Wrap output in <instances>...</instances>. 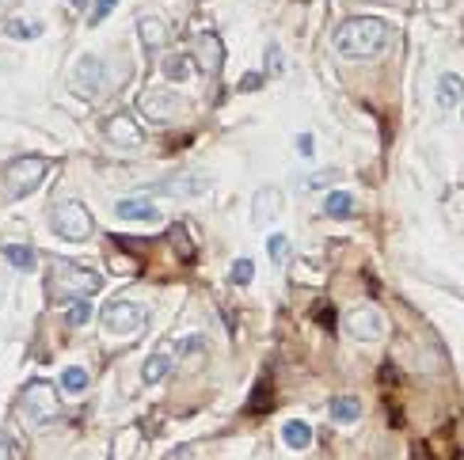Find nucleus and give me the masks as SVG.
<instances>
[{
    "mask_svg": "<svg viewBox=\"0 0 464 460\" xmlns=\"http://www.w3.org/2000/svg\"><path fill=\"white\" fill-rule=\"evenodd\" d=\"M392 42V23L381 16H354L335 31V50L347 61H373L389 50Z\"/></svg>",
    "mask_w": 464,
    "mask_h": 460,
    "instance_id": "f257e3e1",
    "label": "nucleus"
},
{
    "mask_svg": "<svg viewBox=\"0 0 464 460\" xmlns=\"http://www.w3.org/2000/svg\"><path fill=\"white\" fill-rule=\"evenodd\" d=\"M103 286L95 270L80 267V262H69V259H53L50 262V274H46V293L53 304H73L76 297H88Z\"/></svg>",
    "mask_w": 464,
    "mask_h": 460,
    "instance_id": "f03ea898",
    "label": "nucleus"
},
{
    "mask_svg": "<svg viewBox=\"0 0 464 460\" xmlns=\"http://www.w3.org/2000/svg\"><path fill=\"white\" fill-rule=\"evenodd\" d=\"M46 171H50V160L46 156H19L4 168V198L8 202H19L27 194H35L42 183H46Z\"/></svg>",
    "mask_w": 464,
    "mask_h": 460,
    "instance_id": "7ed1b4c3",
    "label": "nucleus"
},
{
    "mask_svg": "<svg viewBox=\"0 0 464 460\" xmlns=\"http://www.w3.org/2000/svg\"><path fill=\"white\" fill-rule=\"evenodd\" d=\"M50 228L61 240H69V244H84V240H92L95 221H92V213H88V205L65 198V202L50 205Z\"/></svg>",
    "mask_w": 464,
    "mask_h": 460,
    "instance_id": "20e7f679",
    "label": "nucleus"
},
{
    "mask_svg": "<svg viewBox=\"0 0 464 460\" xmlns=\"http://www.w3.org/2000/svg\"><path fill=\"white\" fill-rule=\"evenodd\" d=\"M137 111L145 114L152 126H168L179 114H186V103L172 92V87H145V92L137 95Z\"/></svg>",
    "mask_w": 464,
    "mask_h": 460,
    "instance_id": "39448f33",
    "label": "nucleus"
},
{
    "mask_svg": "<svg viewBox=\"0 0 464 460\" xmlns=\"http://www.w3.org/2000/svg\"><path fill=\"white\" fill-rule=\"evenodd\" d=\"M73 92L76 95H84V100H99V95L107 92V61L103 58H95V53H84L80 61L73 65Z\"/></svg>",
    "mask_w": 464,
    "mask_h": 460,
    "instance_id": "423d86ee",
    "label": "nucleus"
},
{
    "mask_svg": "<svg viewBox=\"0 0 464 460\" xmlns=\"http://www.w3.org/2000/svg\"><path fill=\"white\" fill-rule=\"evenodd\" d=\"M149 323V309L137 301H110L103 309V327L110 335H137Z\"/></svg>",
    "mask_w": 464,
    "mask_h": 460,
    "instance_id": "0eeeda50",
    "label": "nucleus"
},
{
    "mask_svg": "<svg viewBox=\"0 0 464 460\" xmlns=\"http://www.w3.org/2000/svg\"><path fill=\"white\" fill-rule=\"evenodd\" d=\"M213 187V179L202 171H183V175H168L160 183H149L145 194H164V198H198Z\"/></svg>",
    "mask_w": 464,
    "mask_h": 460,
    "instance_id": "6e6552de",
    "label": "nucleus"
},
{
    "mask_svg": "<svg viewBox=\"0 0 464 460\" xmlns=\"http://www.w3.org/2000/svg\"><path fill=\"white\" fill-rule=\"evenodd\" d=\"M347 335L358 338V343H377V338H384V316L373 309V304L350 309L347 312Z\"/></svg>",
    "mask_w": 464,
    "mask_h": 460,
    "instance_id": "1a4fd4ad",
    "label": "nucleus"
},
{
    "mask_svg": "<svg viewBox=\"0 0 464 460\" xmlns=\"http://www.w3.org/2000/svg\"><path fill=\"white\" fill-rule=\"evenodd\" d=\"M23 411L31 414V422H38V426H46L50 419H58V407H53V388L46 385V380H35V385H27L23 392Z\"/></svg>",
    "mask_w": 464,
    "mask_h": 460,
    "instance_id": "9d476101",
    "label": "nucleus"
},
{
    "mask_svg": "<svg viewBox=\"0 0 464 460\" xmlns=\"http://www.w3.org/2000/svg\"><path fill=\"white\" fill-rule=\"evenodd\" d=\"M103 134H107V141L115 149H126V152H134V149L145 145V134H141V126L130 114H110L103 122Z\"/></svg>",
    "mask_w": 464,
    "mask_h": 460,
    "instance_id": "9b49d317",
    "label": "nucleus"
},
{
    "mask_svg": "<svg viewBox=\"0 0 464 460\" xmlns=\"http://www.w3.org/2000/svg\"><path fill=\"white\" fill-rule=\"evenodd\" d=\"M282 210H285V194L278 187H259L255 198H251V225L267 228L282 217Z\"/></svg>",
    "mask_w": 464,
    "mask_h": 460,
    "instance_id": "f8f14e48",
    "label": "nucleus"
},
{
    "mask_svg": "<svg viewBox=\"0 0 464 460\" xmlns=\"http://www.w3.org/2000/svg\"><path fill=\"white\" fill-rule=\"evenodd\" d=\"M194 61L206 76H221V65H225V46H221L217 35H198L194 38Z\"/></svg>",
    "mask_w": 464,
    "mask_h": 460,
    "instance_id": "ddd939ff",
    "label": "nucleus"
},
{
    "mask_svg": "<svg viewBox=\"0 0 464 460\" xmlns=\"http://www.w3.org/2000/svg\"><path fill=\"white\" fill-rule=\"evenodd\" d=\"M115 217H118V221H145V225H152V221H160V210L149 198H118L115 202Z\"/></svg>",
    "mask_w": 464,
    "mask_h": 460,
    "instance_id": "4468645a",
    "label": "nucleus"
},
{
    "mask_svg": "<svg viewBox=\"0 0 464 460\" xmlns=\"http://www.w3.org/2000/svg\"><path fill=\"white\" fill-rule=\"evenodd\" d=\"M434 100H438V111H453V107H460L464 100V80L457 73H441L438 76V92H434Z\"/></svg>",
    "mask_w": 464,
    "mask_h": 460,
    "instance_id": "2eb2a0df",
    "label": "nucleus"
},
{
    "mask_svg": "<svg viewBox=\"0 0 464 460\" xmlns=\"http://www.w3.org/2000/svg\"><path fill=\"white\" fill-rule=\"evenodd\" d=\"M137 35H141V46L145 50H164L168 46V23H164L160 16H141L137 19Z\"/></svg>",
    "mask_w": 464,
    "mask_h": 460,
    "instance_id": "dca6fc26",
    "label": "nucleus"
},
{
    "mask_svg": "<svg viewBox=\"0 0 464 460\" xmlns=\"http://www.w3.org/2000/svg\"><path fill=\"white\" fill-rule=\"evenodd\" d=\"M282 442L293 449V453H305L308 445H312V426L301 422V419H290L282 426Z\"/></svg>",
    "mask_w": 464,
    "mask_h": 460,
    "instance_id": "f3484780",
    "label": "nucleus"
},
{
    "mask_svg": "<svg viewBox=\"0 0 464 460\" xmlns=\"http://www.w3.org/2000/svg\"><path fill=\"white\" fill-rule=\"evenodd\" d=\"M324 213H327V217H335V221H350V217H354V194H347V191H331L327 198H324Z\"/></svg>",
    "mask_w": 464,
    "mask_h": 460,
    "instance_id": "a211bd4d",
    "label": "nucleus"
},
{
    "mask_svg": "<svg viewBox=\"0 0 464 460\" xmlns=\"http://www.w3.org/2000/svg\"><path fill=\"white\" fill-rule=\"evenodd\" d=\"M331 419L342 422V426L358 422V419H362V400H354V396H335V400H331Z\"/></svg>",
    "mask_w": 464,
    "mask_h": 460,
    "instance_id": "6ab92c4d",
    "label": "nucleus"
},
{
    "mask_svg": "<svg viewBox=\"0 0 464 460\" xmlns=\"http://www.w3.org/2000/svg\"><path fill=\"white\" fill-rule=\"evenodd\" d=\"M4 259L12 262L16 270H23V274H31V270H35V262H38L35 247H27V244H4Z\"/></svg>",
    "mask_w": 464,
    "mask_h": 460,
    "instance_id": "aec40b11",
    "label": "nucleus"
},
{
    "mask_svg": "<svg viewBox=\"0 0 464 460\" xmlns=\"http://www.w3.org/2000/svg\"><path fill=\"white\" fill-rule=\"evenodd\" d=\"M168 373H172V358L168 354H152L145 365H141V380H145V385H160Z\"/></svg>",
    "mask_w": 464,
    "mask_h": 460,
    "instance_id": "412c9836",
    "label": "nucleus"
},
{
    "mask_svg": "<svg viewBox=\"0 0 464 460\" xmlns=\"http://www.w3.org/2000/svg\"><path fill=\"white\" fill-rule=\"evenodd\" d=\"M160 69H164V76H168V80L183 84L186 76H191V69H194V65H191V58H186V53H168Z\"/></svg>",
    "mask_w": 464,
    "mask_h": 460,
    "instance_id": "4be33fe9",
    "label": "nucleus"
},
{
    "mask_svg": "<svg viewBox=\"0 0 464 460\" xmlns=\"http://www.w3.org/2000/svg\"><path fill=\"white\" fill-rule=\"evenodd\" d=\"M42 31H46V27H42L38 19H8V23H4V35H8V38H19V42L38 38Z\"/></svg>",
    "mask_w": 464,
    "mask_h": 460,
    "instance_id": "5701e85b",
    "label": "nucleus"
},
{
    "mask_svg": "<svg viewBox=\"0 0 464 460\" xmlns=\"http://www.w3.org/2000/svg\"><path fill=\"white\" fill-rule=\"evenodd\" d=\"M61 388L69 392V396H80V392L88 388V369H80V365H69L61 373Z\"/></svg>",
    "mask_w": 464,
    "mask_h": 460,
    "instance_id": "b1692460",
    "label": "nucleus"
},
{
    "mask_svg": "<svg viewBox=\"0 0 464 460\" xmlns=\"http://www.w3.org/2000/svg\"><path fill=\"white\" fill-rule=\"evenodd\" d=\"M251 278H255V262L251 259H236L228 270V282L232 286H251Z\"/></svg>",
    "mask_w": 464,
    "mask_h": 460,
    "instance_id": "393cba45",
    "label": "nucleus"
},
{
    "mask_svg": "<svg viewBox=\"0 0 464 460\" xmlns=\"http://www.w3.org/2000/svg\"><path fill=\"white\" fill-rule=\"evenodd\" d=\"M335 179H342V175H339L335 168H331V171H312V175H308V179H301V183H297V187H301V191H320V187H331V183H335Z\"/></svg>",
    "mask_w": 464,
    "mask_h": 460,
    "instance_id": "a878e982",
    "label": "nucleus"
},
{
    "mask_svg": "<svg viewBox=\"0 0 464 460\" xmlns=\"http://www.w3.org/2000/svg\"><path fill=\"white\" fill-rule=\"evenodd\" d=\"M270 403H274V396H270V385H267V380H259V385H255V396L248 400V411H251V414H259V411H267Z\"/></svg>",
    "mask_w": 464,
    "mask_h": 460,
    "instance_id": "bb28decb",
    "label": "nucleus"
},
{
    "mask_svg": "<svg viewBox=\"0 0 464 460\" xmlns=\"http://www.w3.org/2000/svg\"><path fill=\"white\" fill-rule=\"evenodd\" d=\"M88 320H92V301H88V297H76L73 309H69V327H84Z\"/></svg>",
    "mask_w": 464,
    "mask_h": 460,
    "instance_id": "cd10ccee",
    "label": "nucleus"
},
{
    "mask_svg": "<svg viewBox=\"0 0 464 460\" xmlns=\"http://www.w3.org/2000/svg\"><path fill=\"white\" fill-rule=\"evenodd\" d=\"M267 255H270L274 262H282L285 255H290V236H282V232L267 236Z\"/></svg>",
    "mask_w": 464,
    "mask_h": 460,
    "instance_id": "c85d7f7f",
    "label": "nucleus"
},
{
    "mask_svg": "<svg viewBox=\"0 0 464 460\" xmlns=\"http://www.w3.org/2000/svg\"><path fill=\"white\" fill-rule=\"evenodd\" d=\"M168 236H172V244L179 247V255H183V259H194V247H191V240H186V228H183V225H172V232H168Z\"/></svg>",
    "mask_w": 464,
    "mask_h": 460,
    "instance_id": "c756f323",
    "label": "nucleus"
},
{
    "mask_svg": "<svg viewBox=\"0 0 464 460\" xmlns=\"http://www.w3.org/2000/svg\"><path fill=\"white\" fill-rule=\"evenodd\" d=\"M115 4H118V0H99L92 12H88V27H99V23H103V19L115 12Z\"/></svg>",
    "mask_w": 464,
    "mask_h": 460,
    "instance_id": "7c9ffc66",
    "label": "nucleus"
},
{
    "mask_svg": "<svg viewBox=\"0 0 464 460\" xmlns=\"http://www.w3.org/2000/svg\"><path fill=\"white\" fill-rule=\"evenodd\" d=\"M285 69V61H282V46L278 42H270L267 46V76H278Z\"/></svg>",
    "mask_w": 464,
    "mask_h": 460,
    "instance_id": "2f4dec72",
    "label": "nucleus"
},
{
    "mask_svg": "<svg viewBox=\"0 0 464 460\" xmlns=\"http://www.w3.org/2000/svg\"><path fill=\"white\" fill-rule=\"evenodd\" d=\"M263 80H267V73H244L240 76V92H259Z\"/></svg>",
    "mask_w": 464,
    "mask_h": 460,
    "instance_id": "473e14b6",
    "label": "nucleus"
},
{
    "mask_svg": "<svg viewBox=\"0 0 464 460\" xmlns=\"http://www.w3.org/2000/svg\"><path fill=\"white\" fill-rule=\"evenodd\" d=\"M297 152H301V156H312V152H316V137L301 134V137H297Z\"/></svg>",
    "mask_w": 464,
    "mask_h": 460,
    "instance_id": "72a5a7b5",
    "label": "nucleus"
},
{
    "mask_svg": "<svg viewBox=\"0 0 464 460\" xmlns=\"http://www.w3.org/2000/svg\"><path fill=\"white\" fill-rule=\"evenodd\" d=\"M198 350H206V338H183L179 343V354L186 358V354H198Z\"/></svg>",
    "mask_w": 464,
    "mask_h": 460,
    "instance_id": "f704fd0d",
    "label": "nucleus"
},
{
    "mask_svg": "<svg viewBox=\"0 0 464 460\" xmlns=\"http://www.w3.org/2000/svg\"><path fill=\"white\" fill-rule=\"evenodd\" d=\"M88 4V0H73V8H84Z\"/></svg>",
    "mask_w": 464,
    "mask_h": 460,
    "instance_id": "c9c22d12",
    "label": "nucleus"
}]
</instances>
